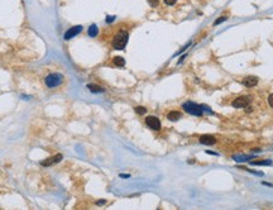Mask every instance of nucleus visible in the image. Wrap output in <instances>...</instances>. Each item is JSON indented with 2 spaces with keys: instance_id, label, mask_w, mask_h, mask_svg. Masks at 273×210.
Listing matches in <instances>:
<instances>
[{
  "instance_id": "obj_2",
  "label": "nucleus",
  "mask_w": 273,
  "mask_h": 210,
  "mask_svg": "<svg viewBox=\"0 0 273 210\" xmlns=\"http://www.w3.org/2000/svg\"><path fill=\"white\" fill-rule=\"evenodd\" d=\"M183 110L191 115H196V117H201L202 115V106L201 105H197L196 103H192V101H187L182 105Z\"/></svg>"
},
{
  "instance_id": "obj_8",
  "label": "nucleus",
  "mask_w": 273,
  "mask_h": 210,
  "mask_svg": "<svg viewBox=\"0 0 273 210\" xmlns=\"http://www.w3.org/2000/svg\"><path fill=\"white\" fill-rule=\"evenodd\" d=\"M243 84L247 87H254L258 84V79L256 77V76H248V77H245L243 80Z\"/></svg>"
},
{
  "instance_id": "obj_11",
  "label": "nucleus",
  "mask_w": 273,
  "mask_h": 210,
  "mask_svg": "<svg viewBox=\"0 0 273 210\" xmlns=\"http://www.w3.org/2000/svg\"><path fill=\"white\" fill-rule=\"evenodd\" d=\"M113 63H114L115 66H118V67H123V66L125 65V60L123 58V57H120V56H116V57H114Z\"/></svg>"
},
{
  "instance_id": "obj_12",
  "label": "nucleus",
  "mask_w": 273,
  "mask_h": 210,
  "mask_svg": "<svg viewBox=\"0 0 273 210\" xmlns=\"http://www.w3.org/2000/svg\"><path fill=\"white\" fill-rule=\"evenodd\" d=\"M87 87H89V90L92 91V92H103V91H104V89H103L101 86L95 85V84H89Z\"/></svg>"
},
{
  "instance_id": "obj_15",
  "label": "nucleus",
  "mask_w": 273,
  "mask_h": 210,
  "mask_svg": "<svg viewBox=\"0 0 273 210\" xmlns=\"http://www.w3.org/2000/svg\"><path fill=\"white\" fill-rule=\"evenodd\" d=\"M135 111L138 113V114H144V113L147 111V109L143 108V106H136V108H135Z\"/></svg>"
},
{
  "instance_id": "obj_5",
  "label": "nucleus",
  "mask_w": 273,
  "mask_h": 210,
  "mask_svg": "<svg viewBox=\"0 0 273 210\" xmlns=\"http://www.w3.org/2000/svg\"><path fill=\"white\" fill-rule=\"evenodd\" d=\"M249 101H250L249 96H239L233 101V106L234 108H247Z\"/></svg>"
},
{
  "instance_id": "obj_10",
  "label": "nucleus",
  "mask_w": 273,
  "mask_h": 210,
  "mask_svg": "<svg viewBox=\"0 0 273 210\" xmlns=\"http://www.w3.org/2000/svg\"><path fill=\"white\" fill-rule=\"evenodd\" d=\"M167 118H168L169 120H172V122H176V120H178V119L181 118V113H180V111H169L168 115H167Z\"/></svg>"
},
{
  "instance_id": "obj_14",
  "label": "nucleus",
  "mask_w": 273,
  "mask_h": 210,
  "mask_svg": "<svg viewBox=\"0 0 273 210\" xmlns=\"http://www.w3.org/2000/svg\"><path fill=\"white\" fill-rule=\"evenodd\" d=\"M272 162L271 161H252V165H259V166H262V165H271Z\"/></svg>"
},
{
  "instance_id": "obj_9",
  "label": "nucleus",
  "mask_w": 273,
  "mask_h": 210,
  "mask_svg": "<svg viewBox=\"0 0 273 210\" xmlns=\"http://www.w3.org/2000/svg\"><path fill=\"white\" fill-rule=\"evenodd\" d=\"M200 142H201L202 144H206V146H212L214 143L216 142V139L214 138V136L205 134V136H201V137H200Z\"/></svg>"
},
{
  "instance_id": "obj_1",
  "label": "nucleus",
  "mask_w": 273,
  "mask_h": 210,
  "mask_svg": "<svg viewBox=\"0 0 273 210\" xmlns=\"http://www.w3.org/2000/svg\"><path fill=\"white\" fill-rule=\"evenodd\" d=\"M128 38H129V34H128L127 30H119L114 35L113 47L115 49H123L128 43Z\"/></svg>"
},
{
  "instance_id": "obj_16",
  "label": "nucleus",
  "mask_w": 273,
  "mask_h": 210,
  "mask_svg": "<svg viewBox=\"0 0 273 210\" xmlns=\"http://www.w3.org/2000/svg\"><path fill=\"white\" fill-rule=\"evenodd\" d=\"M224 21H226V16H221V18H219V19H216V21H215V23H214V26H218V24H220V23H223Z\"/></svg>"
},
{
  "instance_id": "obj_21",
  "label": "nucleus",
  "mask_w": 273,
  "mask_h": 210,
  "mask_svg": "<svg viewBox=\"0 0 273 210\" xmlns=\"http://www.w3.org/2000/svg\"><path fill=\"white\" fill-rule=\"evenodd\" d=\"M120 177H124V179H128V177H129V175H125V174H122V175H120Z\"/></svg>"
},
{
  "instance_id": "obj_4",
  "label": "nucleus",
  "mask_w": 273,
  "mask_h": 210,
  "mask_svg": "<svg viewBox=\"0 0 273 210\" xmlns=\"http://www.w3.org/2000/svg\"><path fill=\"white\" fill-rule=\"evenodd\" d=\"M146 124L150 128V129H154V130H158L161 129V122L157 117H153V115H149L146 118Z\"/></svg>"
},
{
  "instance_id": "obj_3",
  "label": "nucleus",
  "mask_w": 273,
  "mask_h": 210,
  "mask_svg": "<svg viewBox=\"0 0 273 210\" xmlns=\"http://www.w3.org/2000/svg\"><path fill=\"white\" fill-rule=\"evenodd\" d=\"M62 80H63V77H62V75L61 73H49V75H47V77L44 79V82H46V85L49 87V89H53V87H57L58 85H61V82H62Z\"/></svg>"
},
{
  "instance_id": "obj_19",
  "label": "nucleus",
  "mask_w": 273,
  "mask_h": 210,
  "mask_svg": "<svg viewBox=\"0 0 273 210\" xmlns=\"http://www.w3.org/2000/svg\"><path fill=\"white\" fill-rule=\"evenodd\" d=\"M268 103H269V105L273 108V94H271V95H269V98H268Z\"/></svg>"
},
{
  "instance_id": "obj_17",
  "label": "nucleus",
  "mask_w": 273,
  "mask_h": 210,
  "mask_svg": "<svg viewBox=\"0 0 273 210\" xmlns=\"http://www.w3.org/2000/svg\"><path fill=\"white\" fill-rule=\"evenodd\" d=\"M148 2H149V4L152 7H157L158 5V0H148Z\"/></svg>"
},
{
  "instance_id": "obj_7",
  "label": "nucleus",
  "mask_w": 273,
  "mask_h": 210,
  "mask_svg": "<svg viewBox=\"0 0 273 210\" xmlns=\"http://www.w3.org/2000/svg\"><path fill=\"white\" fill-rule=\"evenodd\" d=\"M62 155L60 153V155H56V156H53V157H51V158H48V160H46V161H42L41 162V165L42 166H44V167H47V166H52V165H54V163H58L61 160H62Z\"/></svg>"
},
{
  "instance_id": "obj_13",
  "label": "nucleus",
  "mask_w": 273,
  "mask_h": 210,
  "mask_svg": "<svg viewBox=\"0 0 273 210\" xmlns=\"http://www.w3.org/2000/svg\"><path fill=\"white\" fill-rule=\"evenodd\" d=\"M97 33H99V29H97V27L96 26H91L90 28H89V35L90 37H96L97 35Z\"/></svg>"
},
{
  "instance_id": "obj_6",
  "label": "nucleus",
  "mask_w": 273,
  "mask_h": 210,
  "mask_svg": "<svg viewBox=\"0 0 273 210\" xmlns=\"http://www.w3.org/2000/svg\"><path fill=\"white\" fill-rule=\"evenodd\" d=\"M81 30H82V27H81V26H75V27L70 28V29L65 33V40H66V41H67V40H71L72 37L77 35Z\"/></svg>"
},
{
  "instance_id": "obj_18",
  "label": "nucleus",
  "mask_w": 273,
  "mask_h": 210,
  "mask_svg": "<svg viewBox=\"0 0 273 210\" xmlns=\"http://www.w3.org/2000/svg\"><path fill=\"white\" fill-rule=\"evenodd\" d=\"M176 2H177V0H164V3H166L167 5H173Z\"/></svg>"
},
{
  "instance_id": "obj_20",
  "label": "nucleus",
  "mask_w": 273,
  "mask_h": 210,
  "mask_svg": "<svg viewBox=\"0 0 273 210\" xmlns=\"http://www.w3.org/2000/svg\"><path fill=\"white\" fill-rule=\"evenodd\" d=\"M114 19H115V16H108V18H106V23H111Z\"/></svg>"
}]
</instances>
